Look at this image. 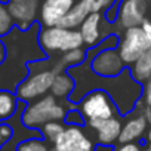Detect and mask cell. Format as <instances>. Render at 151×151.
Listing matches in <instances>:
<instances>
[{"mask_svg":"<svg viewBox=\"0 0 151 151\" xmlns=\"http://www.w3.org/2000/svg\"><path fill=\"white\" fill-rule=\"evenodd\" d=\"M15 27V21L9 12L8 3L0 0V37L9 34Z\"/></svg>","mask_w":151,"mask_h":151,"instance_id":"obj_21","label":"cell"},{"mask_svg":"<svg viewBox=\"0 0 151 151\" xmlns=\"http://www.w3.org/2000/svg\"><path fill=\"white\" fill-rule=\"evenodd\" d=\"M96 82L98 83H93L92 91L93 89H104V91H107L110 93V96L113 98V101L116 102L120 116H129L130 113H133L135 108H136V104L142 99L144 85L138 83L132 77L129 67H126L123 70V73L119 74L117 77L105 79V77H99V76H96ZM85 86L86 85H83L80 88H76L73 93H77Z\"/></svg>","mask_w":151,"mask_h":151,"instance_id":"obj_1","label":"cell"},{"mask_svg":"<svg viewBox=\"0 0 151 151\" xmlns=\"http://www.w3.org/2000/svg\"><path fill=\"white\" fill-rule=\"evenodd\" d=\"M91 6V11L92 12H102L105 14L107 11H110L117 0H86Z\"/></svg>","mask_w":151,"mask_h":151,"instance_id":"obj_24","label":"cell"},{"mask_svg":"<svg viewBox=\"0 0 151 151\" xmlns=\"http://www.w3.org/2000/svg\"><path fill=\"white\" fill-rule=\"evenodd\" d=\"M27 67H28L30 73L18 85L15 93L19 101L31 102V101H36V99L50 93L52 83L55 80L56 73L52 70V62H50V67L46 65L43 68H36L31 64H28Z\"/></svg>","mask_w":151,"mask_h":151,"instance_id":"obj_4","label":"cell"},{"mask_svg":"<svg viewBox=\"0 0 151 151\" xmlns=\"http://www.w3.org/2000/svg\"><path fill=\"white\" fill-rule=\"evenodd\" d=\"M19 99L17 93L11 91H0V122L5 123L9 119H12L18 111Z\"/></svg>","mask_w":151,"mask_h":151,"instance_id":"obj_18","label":"cell"},{"mask_svg":"<svg viewBox=\"0 0 151 151\" xmlns=\"http://www.w3.org/2000/svg\"><path fill=\"white\" fill-rule=\"evenodd\" d=\"M77 0H43L40 5L39 21L42 27L61 25L64 17L70 12Z\"/></svg>","mask_w":151,"mask_h":151,"instance_id":"obj_12","label":"cell"},{"mask_svg":"<svg viewBox=\"0 0 151 151\" xmlns=\"http://www.w3.org/2000/svg\"><path fill=\"white\" fill-rule=\"evenodd\" d=\"M142 114L145 116L147 122L151 124V107H147V105H144V108H142Z\"/></svg>","mask_w":151,"mask_h":151,"instance_id":"obj_30","label":"cell"},{"mask_svg":"<svg viewBox=\"0 0 151 151\" xmlns=\"http://www.w3.org/2000/svg\"><path fill=\"white\" fill-rule=\"evenodd\" d=\"M96 145L83 126H67L53 142L56 151H95Z\"/></svg>","mask_w":151,"mask_h":151,"instance_id":"obj_7","label":"cell"},{"mask_svg":"<svg viewBox=\"0 0 151 151\" xmlns=\"http://www.w3.org/2000/svg\"><path fill=\"white\" fill-rule=\"evenodd\" d=\"M129 70H130L132 77L141 85L151 80V49L145 52L142 56H139L129 67Z\"/></svg>","mask_w":151,"mask_h":151,"instance_id":"obj_17","label":"cell"},{"mask_svg":"<svg viewBox=\"0 0 151 151\" xmlns=\"http://www.w3.org/2000/svg\"><path fill=\"white\" fill-rule=\"evenodd\" d=\"M76 89V80L74 77L68 73V71H62V73H58L55 76V80L52 83V89H50V93L53 96H56L58 99H68L73 92Z\"/></svg>","mask_w":151,"mask_h":151,"instance_id":"obj_16","label":"cell"},{"mask_svg":"<svg viewBox=\"0 0 151 151\" xmlns=\"http://www.w3.org/2000/svg\"><path fill=\"white\" fill-rule=\"evenodd\" d=\"M89 67L91 70L99 76V77H117L119 74L123 73V70L126 68V64L123 62L120 53L117 49H105L98 52L93 58H91L89 61Z\"/></svg>","mask_w":151,"mask_h":151,"instance_id":"obj_10","label":"cell"},{"mask_svg":"<svg viewBox=\"0 0 151 151\" xmlns=\"http://www.w3.org/2000/svg\"><path fill=\"white\" fill-rule=\"evenodd\" d=\"M150 123L147 122L145 116L142 113L129 117L122 127V133L119 138L120 144H126V142H135L138 139H141L144 135H147Z\"/></svg>","mask_w":151,"mask_h":151,"instance_id":"obj_14","label":"cell"},{"mask_svg":"<svg viewBox=\"0 0 151 151\" xmlns=\"http://www.w3.org/2000/svg\"><path fill=\"white\" fill-rule=\"evenodd\" d=\"M8 8L15 25L22 31H27L40 14L39 0H8Z\"/></svg>","mask_w":151,"mask_h":151,"instance_id":"obj_11","label":"cell"},{"mask_svg":"<svg viewBox=\"0 0 151 151\" xmlns=\"http://www.w3.org/2000/svg\"><path fill=\"white\" fill-rule=\"evenodd\" d=\"M142 151H150V150H142Z\"/></svg>","mask_w":151,"mask_h":151,"instance_id":"obj_34","label":"cell"},{"mask_svg":"<svg viewBox=\"0 0 151 151\" xmlns=\"http://www.w3.org/2000/svg\"><path fill=\"white\" fill-rule=\"evenodd\" d=\"M147 2H151V0H147Z\"/></svg>","mask_w":151,"mask_h":151,"instance_id":"obj_36","label":"cell"},{"mask_svg":"<svg viewBox=\"0 0 151 151\" xmlns=\"http://www.w3.org/2000/svg\"><path fill=\"white\" fill-rule=\"evenodd\" d=\"M17 151H50L43 138H28L17 145Z\"/></svg>","mask_w":151,"mask_h":151,"instance_id":"obj_22","label":"cell"},{"mask_svg":"<svg viewBox=\"0 0 151 151\" xmlns=\"http://www.w3.org/2000/svg\"><path fill=\"white\" fill-rule=\"evenodd\" d=\"M65 70L82 65L88 61V49L86 47H77V49H71L68 52H64L59 58Z\"/></svg>","mask_w":151,"mask_h":151,"instance_id":"obj_19","label":"cell"},{"mask_svg":"<svg viewBox=\"0 0 151 151\" xmlns=\"http://www.w3.org/2000/svg\"><path fill=\"white\" fill-rule=\"evenodd\" d=\"M39 45L46 55L64 53L71 49L85 47L82 33L79 30H70L61 25L42 27L37 36Z\"/></svg>","mask_w":151,"mask_h":151,"instance_id":"obj_3","label":"cell"},{"mask_svg":"<svg viewBox=\"0 0 151 151\" xmlns=\"http://www.w3.org/2000/svg\"><path fill=\"white\" fill-rule=\"evenodd\" d=\"M65 122L64 120H53V122H49L46 123L45 126L40 127V133H42V138L45 141H49V142H55L58 139V136L65 130Z\"/></svg>","mask_w":151,"mask_h":151,"instance_id":"obj_20","label":"cell"},{"mask_svg":"<svg viewBox=\"0 0 151 151\" xmlns=\"http://www.w3.org/2000/svg\"><path fill=\"white\" fill-rule=\"evenodd\" d=\"M147 141L151 142V124L148 126V130H147Z\"/></svg>","mask_w":151,"mask_h":151,"instance_id":"obj_32","label":"cell"},{"mask_svg":"<svg viewBox=\"0 0 151 151\" xmlns=\"http://www.w3.org/2000/svg\"><path fill=\"white\" fill-rule=\"evenodd\" d=\"M113 151H142V148L138 142H126L113 148Z\"/></svg>","mask_w":151,"mask_h":151,"instance_id":"obj_26","label":"cell"},{"mask_svg":"<svg viewBox=\"0 0 151 151\" xmlns=\"http://www.w3.org/2000/svg\"><path fill=\"white\" fill-rule=\"evenodd\" d=\"M77 108L83 114L86 123L120 116L116 102L113 101L110 93L104 89H93L88 92L77 102Z\"/></svg>","mask_w":151,"mask_h":151,"instance_id":"obj_5","label":"cell"},{"mask_svg":"<svg viewBox=\"0 0 151 151\" xmlns=\"http://www.w3.org/2000/svg\"><path fill=\"white\" fill-rule=\"evenodd\" d=\"M12 135H14V130L9 124H6V123L0 124V147L3 144H6L8 141H11Z\"/></svg>","mask_w":151,"mask_h":151,"instance_id":"obj_25","label":"cell"},{"mask_svg":"<svg viewBox=\"0 0 151 151\" xmlns=\"http://www.w3.org/2000/svg\"><path fill=\"white\" fill-rule=\"evenodd\" d=\"M141 27H142V30H144V33H145L147 39H148V43H150V46H151V19H148V18H147Z\"/></svg>","mask_w":151,"mask_h":151,"instance_id":"obj_28","label":"cell"},{"mask_svg":"<svg viewBox=\"0 0 151 151\" xmlns=\"http://www.w3.org/2000/svg\"><path fill=\"white\" fill-rule=\"evenodd\" d=\"M64 122L67 123V126H85L86 120L83 117V114L79 111V108L76 107V108H70Z\"/></svg>","mask_w":151,"mask_h":151,"instance_id":"obj_23","label":"cell"},{"mask_svg":"<svg viewBox=\"0 0 151 151\" xmlns=\"http://www.w3.org/2000/svg\"><path fill=\"white\" fill-rule=\"evenodd\" d=\"M86 124L91 130L96 133L98 145H107V147H113L116 142H119L122 127H123V122L119 116L105 120L88 122Z\"/></svg>","mask_w":151,"mask_h":151,"instance_id":"obj_13","label":"cell"},{"mask_svg":"<svg viewBox=\"0 0 151 151\" xmlns=\"http://www.w3.org/2000/svg\"><path fill=\"white\" fill-rule=\"evenodd\" d=\"M95 151H113L111 147H107V145H96Z\"/></svg>","mask_w":151,"mask_h":151,"instance_id":"obj_31","label":"cell"},{"mask_svg":"<svg viewBox=\"0 0 151 151\" xmlns=\"http://www.w3.org/2000/svg\"><path fill=\"white\" fill-rule=\"evenodd\" d=\"M147 14H148L147 0H122L117 9V18L114 25H117L122 30L141 27L147 19Z\"/></svg>","mask_w":151,"mask_h":151,"instance_id":"obj_8","label":"cell"},{"mask_svg":"<svg viewBox=\"0 0 151 151\" xmlns=\"http://www.w3.org/2000/svg\"><path fill=\"white\" fill-rule=\"evenodd\" d=\"M148 144H150V145H148V150L151 151V142H148Z\"/></svg>","mask_w":151,"mask_h":151,"instance_id":"obj_33","label":"cell"},{"mask_svg":"<svg viewBox=\"0 0 151 151\" xmlns=\"http://www.w3.org/2000/svg\"><path fill=\"white\" fill-rule=\"evenodd\" d=\"M142 102L147 107H151V80L144 83V92H142Z\"/></svg>","mask_w":151,"mask_h":151,"instance_id":"obj_27","label":"cell"},{"mask_svg":"<svg viewBox=\"0 0 151 151\" xmlns=\"http://www.w3.org/2000/svg\"><path fill=\"white\" fill-rule=\"evenodd\" d=\"M5 59H6V47L2 42H0V65L5 62Z\"/></svg>","mask_w":151,"mask_h":151,"instance_id":"obj_29","label":"cell"},{"mask_svg":"<svg viewBox=\"0 0 151 151\" xmlns=\"http://www.w3.org/2000/svg\"><path fill=\"white\" fill-rule=\"evenodd\" d=\"M77 104L70 99H58L52 93H47L36 101H31L21 114V122L28 129H40L49 122L64 120L70 108H76Z\"/></svg>","mask_w":151,"mask_h":151,"instance_id":"obj_2","label":"cell"},{"mask_svg":"<svg viewBox=\"0 0 151 151\" xmlns=\"http://www.w3.org/2000/svg\"><path fill=\"white\" fill-rule=\"evenodd\" d=\"M150 49H151V46L148 43V39H147L142 27H132V28L123 30L117 50H119L123 62L126 64V67H130L139 56H142Z\"/></svg>","mask_w":151,"mask_h":151,"instance_id":"obj_6","label":"cell"},{"mask_svg":"<svg viewBox=\"0 0 151 151\" xmlns=\"http://www.w3.org/2000/svg\"><path fill=\"white\" fill-rule=\"evenodd\" d=\"M50 151H56V150H50Z\"/></svg>","mask_w":151,"mask_h":151,"instance_id":"obj_35","label":"cell"},{"mask_svg":"<svg viewBox=\"0 0 151 151\" xmlns=\"http://www.w3.org/2000/svg\"><path fill=\"white\" fill-rule=\"evenodd\" d=\"M114 22H110L102 12H91L89 17L85 19V22L80 25L79 31L82 33L83 43L86 49L98 46L105 36H108L111 31L108 27H111Z\"/></svg>","mask_w":151,"mask_h":151,"instance_id":"obj_9","label":"cell"},{"mask_svg":"<svg viewBox=\"0 0 151 151\" xmlns=\"http://www.w3.org/2000/svg\"><path fill=\"white\" fill-rule=\"evenodd\" d=\"M91 6L86 0H77L74 3V6L70 9V12L64 17L61 27L64 28H70V30H79L80 25L85 22V19L89 17L91 14Z\"/></svg>","mask_w":151,"mask_h":151,"instance_id":"obj_15","label":"cell"}]
</instances>
